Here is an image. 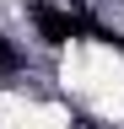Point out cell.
<instances>
[{"label":"cell","instance_id":"6da1fadb","mask_svg":"<svg viewBox=\"0 0 124 129\" xmlns=\"http://www.w3.org/2000/svg\"><path fill=\"white\" fill-rule=\"evenodd\" d=\"M33 22H38V32H43V43H65V38H81V32H92V22L81 11H54V6H38L33 11Z\"/></svg>","mask_w":124,"mask_h":129}]
</instances>
